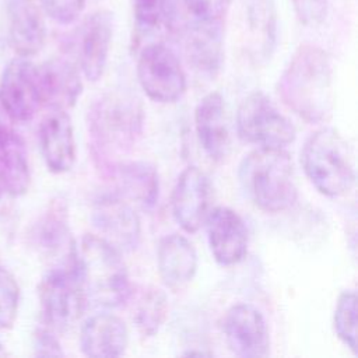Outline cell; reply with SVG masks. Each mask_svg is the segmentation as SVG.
Instances as JSON below:
<instances>
[{"instance_id": "cell-1", "label": "cell", "mask_w": 358, "mask_h": 358, "mask_svg": "<svg viewBox=\"0 0 358 358\" xmlns=\"http://www.w3.org/2000/svg\"><path fill=\"white\" fill-rule=\"evenodd\" d=\"M144 113L137 96L122 91L99 95L88 108L87 127L94 161L108 172L141 137Z\"/></svg>"}, {"instance_id": "cell-2", "label": "cell", "mask_w": 358, "mask_h": 358, "mask_svg": "<svg viewBox=\"0 0 358 358\" xmlns=\"http://www.w3.org/2000/svg\"><path fill=\"white\" fill-rule=\"evenodd\" d=\"M281 101L310 123L329 119L334 105L331 64L324 49L301 45L277 83Z\"/></svg>"}, {"instance_id": "cell-3", "label": "cell", "mask_w": 358, "mask_h": 358, "mask_svg": "<svg viewBox=\"0 0 358 358\" xmlns=\"http://www.w3.org/2000/svg\"><path fill=\"white\" fill-rule=\"evenodd\" d=\"M238 179L245 196L267 213L288 210L298 199L292 158L284 148L250 151L238 166Z\"/></svg>"}, {"instance_id": "cell-4", "label": "cell", "mask_w": 358, "mask_h": 358, "mask_svg": "<svg viewBox=\"0 0 358 358\" xmlns=\"http://www.w3.org/2000/svg\"><path fill=\"white\" fill-rule=\"evenodd\" d=\"M77 270L88 303L117 308L127 302L131 285L120 252L99 235H84L77 245Z\"/></svg>"}, {"instance_id": "cell-5", "label": "cell", "mask_w": 358, "mask_h": 358, "mask_svg": "<svg viewBox=\"0 0 358 358\" xmlns=\"http://www.w3.org/2000/svg\"><path fill=\"white\" fill-rule=\"evenodd\" d=\"M301 164L309 182L323 196H344L355 183L352 150L333 127H320L305 140Z\"/></svg>"}, {"instance_id": "cell-6", "label": "cell", "mask_w": 358, "mask_h": 358, "mask_svg": "<svg viewBox=\"0 0 358 358\" xmlns=\"http://www.w3.org/2000/svg\"><path fill=\"white\" fill-rule=\"evenodd\" d=\"M38 296L43 320L49 329L66 331L73 327L88 303L78 275L77 259L55 264L42 277Z\"/></svg>"}, {"instance_id": "cell-7", "label": "cell", "mask_w": 358, "mask_h": 358, "mask_svg": "<svg viewBox=\"0 0 358 358\" xmlns=\"http://www.w3.org/2000/svg\"><path fill=\"white\" fill-rule=\"evenodd\" d=\"M236 131L249 144L271 148H285L296 136L289 119L262 91L250 92L239 103Z\"/></svg>"}, {"instance_id": "cell-8", "label": "cell", "mask_w": 358, "mask_h": 358, "mask_svg": "<svg viewBox=\"0 0 358 358\" xmlns=\"http://www.w3.org/2000/svg\"><path fill=\"white\" fill-rule=\"evenodd\" d=\"M137 78L144 94L161 103L176 102L187 84L179 57L162 42L143 46L137 57Z\"/></svg>"}, {"instance_id": "cell-9", "label": "cell", "mask_w": 358, "mask_h": 358, "mask_svg": "<svg viewBox=\"0 0 358 358\" xmlns=\"http://www.w3.org/2000/svg\"><path fill=\"white\" fill-rule=\"evenodd\" d=\"M0 101L14 123L31 120L42 106L38 66L28 57L15 56L4 67Z\"/></svg>"}, {"instance_id": "cell-10", "label": "cell", "mask_w": 358, "mask_h": 358, "mask_svg": "<svg viewBox=\"0 0 358 358\" xmlns=\"http://www.w3.org/2000/svg\"><path fill=\"white\" fill-rule=\"evenodd\" d=\"M91 220L99 236L120 253L137 248L141 236L138 214L133 204L117 193L101 196L94 203Z\"/></svg>"}, {"instance_id": "cell-11", "label": "cell", "mask_w": 358, "mask_h": 358, "mask_svg": "<svg viewBox=\"0 0 358 358\" xmlns=\"http://www.w3.org/2000/svg\"><path fill=\"white\" fill-rule=\"evenodd\" d=\"M228 348L238 357L263 358L270 354V333L264 316L252 303L231 306L222 319Z\"/></svg>"}, {"instance_id": "cell-12", "label": "cell", "mask_w": 358, "mask_h": 358, "mask_svg": "<svg viewBox=\"0 0 358 358\" xmlns=\"http://www.w3.org/2000/svg\"><path fill=\"white\" fill-rule=\"evenodd\" d=\"M113 36V14L98 10L80 25L76 38V64L88 81H98L106 69Z\"/></svg>"}, {"instance_id": "cell-13", "label": "cell", "mask_w": 358, "mask_h": 358, "mask_svg": "<svg viewBox=\"0 0 358 358\" xmlns=\"http://www.w3.org/2000/svg\"><path fill=\"white\" fill-rule=\"evenodd\" d=\"M211 187L207 175L197 166H186L176 179L171 194V210L176 224L187 234L203 225L210 207Z\"/></svg>"}, {"instance_id": "cell-14", "label": "cell", "mask_w": 358, "mask_h": 358, "mask_svg": "<svg viewBox=\"0 0 358 358\" xmlns=\"http://www.w3.org/2000/svg\"><path fill=\"white\" fill-rule=\"evenodd\" d=\"M204 222L208 246L215 262L221 266L241 263L249 245V234L242 217L229 207L218 206L208 211Z\"/></svg>"}, {"instance_id": "cell-15", "label": "cell", "mask_w": 358, "mask_h": 358, "mask_svg": "<svg viewBox=\"0 0 358 358\" xmlns=\"http://www.w3.org/2000/svg\"><path fill=\"white\" fill-rule=\"evenodd\" d=\"M222 21L192 18L180 31L186 59L200 74L214 76L221 69L224 59Z\"/></svg>"}, {"instance_id": "cell-16", "label": "cell", "mask_w": 358, "mask_h": 358, "mask_svg": "<svg viewBox=\"0 0 358 358\" xmlns=\"http://www.w3.org/2000/svg\"><path fill=\"white\" fill-rule=\"evenodd\" d=\"M194 129L206 155L214 161L227 158L231 148L229 120L225 99L218 91L206 94L194 109Z\"/></svg>"}, {"instance_id": "cell-17", "label": "cell", "mask_w": 358, "mask_h": 358, "mask_svg": "<svg viewBox=\"0 0 358 358\" xmlns=\"http://www.w3.org/2000/svg\"><path fill=\"white\" fill-rule=\"evenodd\" d=\"M39 148L48 169L53 173L69 172L76 162V140L67 110L50 109L39 124Z\"/></svg>"}, {"instance_id": "cell-18", "label": "cell", "mask_w": 358, "mask_h": 358, "mask_svg": "<svg viewBox=\"0 0 358 358\" xmlns=\"http://www.w3.org/2000/svg\"><path fill=\"white\" fill-rule=\"evenodd\" d=\"M42 105L50 109L69 110L76 105L81 92V71L76 63L52 57L38 66Z\"/></svg>"}, {"instance_id": "cell-19", "label": "cell", "mask_w": 358, "mask_h": 358, "mask_svg": "<svg viewBox=\"0 0 358 358\" xmlns=\"http://www.w3.org/2000/svg\"><path fill=\"white\" fill-rule=\"evenodd\" d=\"M8 42L17 56L38 55L46 41V25L42 10L34 0H7Z\"/></svg>"}, {"instance_id": "cell-20", "label": "cell", "mask_w": 358, "mask_h": 358, "mask_svg": "<svg viewBox=\"0 0 358 358\" xmlns=\"http://www.w3.org/2000/svg\"><path fill=\"white\" fill-rule=\"evenodd\" d=\"M129 344V330L122 317L102 312L90 316L80 330V347L84 355L112 358L124 354Z\"/></svg>"}, {"instance_id": "cell-21", "label": "cell", "mask_w": 358, "mask_h": 358, "mask_svg": "<svg viewBox=\"0 0 358 358\" xmlns=\"http://www.w3.org/2000/svg\"><path fill=\"white\" fill-rule=\"evenodd\" d=\"M157 267L164 285L179 291L196 275L197 253L192 242L179 234L164 236L157 248Z\"/></svg>"}, {"instance_id": "cell-22", "label": "cell", "mask_w": 358, "mask_h": 358, "mask_svg": "<svg viewBox=\"0 0 358 358\" xmlns=\"http://www.w3.org/2000/svg\"><path fill=\"white\" fill-rule=\"evenodd\" d=\"M34 245L56 264L70 262L76 257L77 245L70 235L67 207L63 201H53L34 227Z\"/></svg>"}, {"instance_id": "cell-23", "label": "cell", "mask_w": 358, "mask_h": 358, "mask_svg": "<svg viewBox=\"0 0 358 358\" xmlns=\"http://www.w3.org/2000/svg\"><path fill=\"white\" fill-rule=\"evenodd\" d=\"M109 172L116 180L119 196L143 210H151L157 204L159 178L154 165L145 161H122Z\"/></svg>"}, {"instance_id": "cell-24", "label": "cell", "mask_w": 358, "mask_h": 358, "mask_svg": "<svg viewBox=\"0 0 358 358\" xmlns=\"http://www.w3.org/2000/svg\"><path fill=\"white\" fill-rule=\"evenodd\" d=\"M0 179L4 193L13 197L25 194L31 185L28 151L13 126L0 130Z\"/></svg>"}, {"instance_id": "cell-25", "label": "cell", "mask_w": 358, "mask_h": 358, "mask_svg": "<svg viewBox=\"0 0 358 358\" xmlns=\"http://www.w3.org/2000/svg\"><path fill=\"white\" fill-rule=\"evenodd\" d=\"M130 302V316L136 330L141 337H152L158 333L168 317L169 303L166 294L152 285L140 288L127 299Z\"/></svg>"}, {"instance_id": "cell-26", "label": "cell", "mask_w": 358, "mask_h": 358, "mask_svg": "<svg viewBox=\"0 0 358 358\" xmlns=\"http://www.w3.org/2000/svg\"><path fill=\"white\" fill-rule=\"evenodd\" d=\"M248 27L257 52L267 57L277 39V11L273 0H249L248 4Z\"/></svg>"}, {"instance_id": "cell-27", "label": "cell", "mask_w": 358, "mask_h": 358, "mask_svg": "<svg viewBox=\"0 0 358 358\" xmlns=\"http://www.w3.org/2000/svg\"><path fill=\"white\" fill-rule=\"evenodd\" d=\"M333 326L343 344L357 354V294L352 289L338 295L333 313Z\"/></svg>"}, {"instance_id": "cell-28", "label": "cell", "mask_w": 358, "mask_h": 358, "mask_svg": "<svg viewBox=\"0 0 358 358\" xmlns=\"http://www.w3.org/2000/svg\"><path fill=\"white\" fill-rule=\"evenodd\" d=\"M131 8L141 34H154L169 25V0H131Z\"/></svg>"}, {"instance_id": "cell-29", "label": "cell", "mask_w": 358, "mask_h": 358, "mask_svg": "<svg viewBox=\"0 0 358 358\" xmlns=\"http://www.w3.org/2000/svg\"><path fill=\"white\" fill-rule=\"evenodd\" d=\"M21 291L20 285L7 268L0 266V330L14 326L18 316Z\"/></svg>"}, {"instance_id": "cell-30", "label": "cell", "mask_w": 358, "mask_h": 358, "mask_svg": "<svg viewBox=\"0 0 358 358\" xmlns=\"http://www.w3.org/2000/svg\"><path fill=\"white\" fill-rule=\"evenodd\" d=\"M39 3L42 13L52 21L60 25H70L81 17L87 0H39Z\"/></svg>"}, {"instance_id": "cell-31", "label": "cell", "mask_w": 358, "mask_h": 358, "mask_svg": "<svg viewBox=\"0 0 358 358\" xmlns=\"http://www.w3.org/2000/svg\"><path fill=\"white\" fill-rule=\"evenodd\" d=\"M296 18L306 27L322 24L329 13L330 0H291Z\"/></svg>"}, {"instance_id": "cell-32", "label": "cell", "mask_w": 358, "mask_h": 358, "mask_svg": "<svg viewBox=\"0 0 358 358\" xmlns=\"http://www.w3.org/2000/svg\"><path fill=\"white\" fill-rule=\"evenodd\" d=\"M183 4L192 18L217 21L224 20L231 0H183Z\"/></svg>"}, {"instance_id": "cell-33", "label": "cell", "mask_w": 358, "mask_h": 358, "mask_svg": "<svg viewBox=\"0 0 358 358\" xmlns=\"http://www.w3.org/2000/svg\"><path fill=\"white\" fill-rule=\"evenodd\" d=\"M34 350L41 357H59L64 354L53 330L49 327L38 329L34 333Z\"/></svg>"}, {"instance_id": "cell-34", "label": "cell", "mask_w": 358, "mask_h": 358, "mask_svg": "<svg viewBox=\"0 0 358 358\" xmlns=\"http://www.w3.org/2000/svg\"><path fill=\"white\" fill-rule=\"evenodd\" d=\"M3 355H6V351H4V348H3V344L0 343V357H3Z\"/></svg>"}, {"instance_id": "cell-35", "label": "cell", "mask_w": 358, "mask_h": 358, "mask_svg": "<svg viewBox=\"0 0 358 358\" xmlns=\"http://www.w3.org/2000/svg\"><path fill=\"white\" fill-rule=\"evenodd\" d=\"M3 193H4V187H3V183H1V179H0V199H1Z\"/></svg>"}]
</instances>
